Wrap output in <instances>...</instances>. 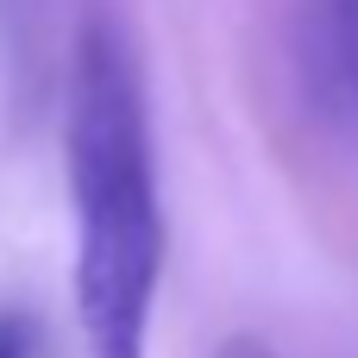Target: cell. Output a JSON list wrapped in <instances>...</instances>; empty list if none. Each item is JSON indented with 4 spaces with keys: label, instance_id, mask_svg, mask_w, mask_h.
I'll return each instance as SVG.
<instances>
[{
    "label": "cell",
    "instance_id": "4",
    "mask_svg": "<svg viewBox=\"0 0 358 358\" xmlns=\"http://www.w3.org/2000/svg\"><path fill=\"white\" fill-rule=\"evenodd\" d=\"M214 358H277V352H271L264 340H252V334H233V340H227Z\"/></svg>",
    "mask_w": 358,
    "mask_h": 358
},
{
    "label": "cell",
    "instance_id": "3",
    "mask_svg": "<svg viewBox=\"0 0 358 358\" xmlns=\"http://www.w3.org/2000/svg\"><path fill=\"white\" fill-rule=\"evenodd\" d=\"M38 346V321H25L19 308H0V358H31Z\"/></svg>",
    "mask_w": 358,
    "mask_h": 358
},
{
    "label": "cell",
    "instance_id": "1",
    "mask_svg": "<svg viewBox=\"0 0 358 358\" xmlns=\"http://www.w3.org/2000/svg\"><path fill=\"white\" fill-rule=\"evenodd\" d=\"M63 170L76 214L69 302L88 358H145L164 283V195L145 76L126 31L94 13L76 38Z\"/></svg>",
    "mask_w": 358,
    "mask_h": 358
},
{
    "label": "cell",
    "instance_id": "2",
    "mask_svg": "<svg viewBox=\"0 0 358 358\" xmlns=\"http://www.w3.org/2000/svg\"><path fill=\"white\" fill-rule=\"evenodd\" d=\"M296 69L315 120L358 157V0H296Z\"/></svg>",
    "mask_w": 358,
    "mask_h": 358
}]
</instances>
